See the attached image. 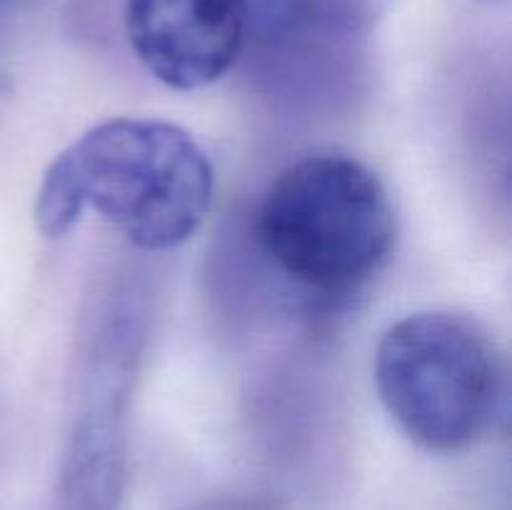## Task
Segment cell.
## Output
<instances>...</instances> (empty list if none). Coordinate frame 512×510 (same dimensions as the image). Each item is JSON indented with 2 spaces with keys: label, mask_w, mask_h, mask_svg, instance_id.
<instances>
[{
  "label": "cell",
  "mask_w": 512,
  "mask_h": 510,
  "mask_svg": "<svg viewBox=\"0 0 512 510\" xmlns=\"http://www.w3.org/2000/svg\"><path fill=\"white\" fill-rule=\"evenodd\" d=\"M213 203V165L198 140L163 120L118 118L80 135L40 183L35 220L60 238L85 208L143 250L193 238Z\"/></svg>",
  "instance_id": "1"
},
{
  "label": "cell",
  "mask_w": 512,
  "mask_h": 510,
  "mask_svg": "<svg viewBox=\"0 0 512 510\" xmlns=\"http://www.w3.org/2000/svg\"><path fill=\"white\" fill-rule=\"evenodd\" d=\"M263 253L295 283L350 293L395 245V210L378 175L355 158L318 153L288 165L258 210Z\"/></svg>",
  "instance_id": "2"
},
{
  "label": "cell",
  "mask_w": 512,
  "mask_h": 510,
  "mask_svg": "<svg viewBox=\"0 0 512 510\" xmlns=\"http://www.w3.org/2000/svg\"><path fill=\"white\" fill-rule=\"evenodd\" d=\"M375 383L408 438L428 450H458L493 420L498 355L485 330L465 315L413 313L380 340Z\"/></svg>",
  "instance_id": "3"
},
{
  "label": "cell",
  "mask_w": 512,
  "mask_h": 510,
  "mask_svg": "<svg viewBox=\"0 0 512 510\" xmlns=\"http://www.w3.org/2000/svg\"><path fill=\"white\" fill-rule=\"evenodd\" d=\"M250 0H128L125 33L140 63L175 90L223 78L243 53Z\"/></svg>",
  "instance_id": "4"
},
{
  "label": "cell",
  "mask_w": 512,
  "mask_h": 510,
  "mask_svg": "<svg viewBox=\"0 0 512 510\" xmlns=\"http://www.w3.org/2000/svg\"><path fill=\"white\" fill-rule=\"evenodd\" d=\"M123 460L113 425H88L70 450L60 510H118Z\"/></svg>",
  "instance_id": "5"
}]
</instances>
